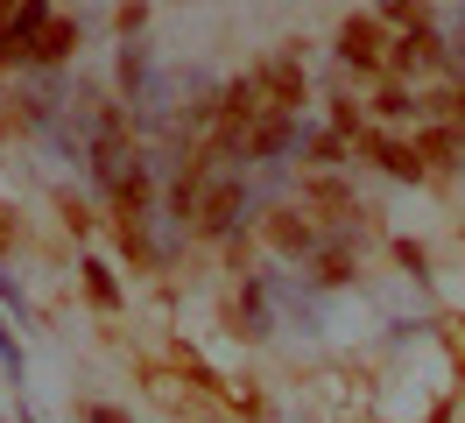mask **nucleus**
<instances>
[{
    "label": "nucleus",
    "instance_id": "obj_5",
    "mask_svg": "<svg viewBox=\"0 0 465 423\" xmlns=\"http://www.w3.org/2000/svg\"><path fill=\"white\" fill-rule=\"evenodd\" d=\"M416 156H430V163H459V156H465V127H430V135L416 141Z\"/></svg>",
    "mask_w": 465,
    "mask_h": 423
},
{
    "label": "nucleus",
    "instance_id": "obj_1",
    "mask_svg": "<svg viewBox=\"0 0 465 423\" xmlns=\"http://www.w3.org/2000/svg\"><path fill=\"white\" fill-rule=\"evenodd\" d=\"M339 56H346L352 71H374L381 56H388L381 50V22L374 15H346V22H339Z\"/></svg>",
    "mask_w": 465,
    "mask_h": 423
},
{
    "label": "nucleus",
    "instance_id": "obj_4",
    "mask_svg": "<svg viewBox=\"0 0 465 423\" xmlns=\"http://www.w3.org/2000/svg\"><path fill=\"white\" fill-rule=\"evenodd\" d=\"M85 297L99 310H120V282H114V268H106L99 254H85Z\"/></svg>",
    "mask_w": 465,
    "mask_h": 423
},
{
    "label": "nucleus",
    "instance_id": "obj_13",
    "mask_svg": "<svg viewBox=\"0 0 465 423\" xmlns=\"http://www.w3.org/2000/svg\"><path fill=\"white\" fill-rule=\"evenodd\" d=\"M444 99H451V113H459V127H465V85H459V92H444Z\"/></svg>",
    "mask_w": 465,
    "mask_h": 423
},
{
    "label": "nucleus",
    "instance_id": "obj_12",
    "mask_svg": "<svg viewBox=\"0 0 465 423\" xmlns=\"http://www.w3.org/2000/svg\"><path fill=\"white\" fill-rule=\"evenodd\" d=\"M15 64V43H7V15H0V71Z\"/></svg>",
    "mask_w": 465,
    "mask_h": 423
},
{
    "label": "nucleus",
    "instance_id": "obj_6",
    "mask_svg": "<svg viewBox=\"0 0 465 423\" xmlns=\"http://www.w3.org/2000/svg\"><path fill=\"white\" fill-rule=\"evenodd\" d=\"M374 156H381L388 176H423V156H416L409 141H374Z\"/></svg>",
    "mask_w": 465,
    "mask_h": 423
},
{
    "label": "nucleus",
    "instance_id": "obj_3",
    "mask_svg": "<svg viewBox=\"0 0 465 423\" xmlns=\"http://www.w3.org/2000/svg\"><path fill=\"white\" fill-rule=\"evenodd\" d=\"M78 50V22H64V15H50V28H43V43H35L29 64H43V71H57L64 56Z\"/></svg>",
    "mask_w": 465,
    "mask_h": 423
},
{
    "label": "nucleus",
    "instance_id": "obj_8",
    "mask_svg": "<svg viewBox=\"0 0 465 423\" xmlns=\"http://www.w3.org/2000/svg\"><path fill=\"white\" fill-rule=\"evenodd\" d=\"M0 310L15 317V325H29V297H22V282H15V268L0 261Z\"/></svg>",
    "mask_w": 465,
    "mask_h": 423
},
{
    "label": "nucleus",
    "instance_id": "obj_11",
    "mask_svg": "<svg viewBox=\"0 0 465 423\" xmlns=\"http://www.w3.org/2000/svg\"><path fill=\"white\" fill-rule=\"evenodd\" d=\"M381 15H388V22H409V28L423 22V7H416V0H388V7H381Z\"/></svg>",
    "mask_w": 465,
    "mask_h": 423
},
{
    "label": "nucleus",
    "instance_id": "obj_9",
    "mask_svg": "<svg viewBox=\"0 0 465 423\" xmlns=\"http://www.w3.org/2000/svg\"><path fill=\"white\" fill-rule=\"evenodd\" d=\"M275 240H282V247H290V254H311V226L282 212V219H275Z\"/></svg>",
    "mask_w": 465,
    "mask_h": 423
},
{
    "label": "nucleus",
    "instance_id": "obj_2",
    "mask_svg": "<svg viewBox=\"0 0 465 423\" xmlns=\"http://www.w3.org/2000/svg\"><path fill=\"white\" fill-rule=\"evenodd\" d=\"M43 28H50V0H22V7L7 15V43H15V64H29V56H35Z\"/></svg>",
    "mask_w": 465,
    "mask_h": 423
},
{
    "label": "nucleus",
    "instance_id": "obj_10",
    "mask_svg": "<svg viewBox=\"0 0 465 423\" xmlns=\"http://www.w3.org/2000/svg\"><path fill=\"white\" fill-rule=\"evenodd\" d=\"M78 417H85V423H127V409H114V402H85Z\"/></svg>",
    "mask_w": 465,
    "mask_h": 423
},
{
    "label": "nucleus",
    "instance_id": "obj_7",
    "mask_svg": "<svg viewBox=\"0 0 465 423\" xmlns=\"http://www.w3.org/2000/svg\"><path fill=\"white\" fill-rule=\"evenodd\" d=\"M0 367H7V381H29V353H22V338L7 332V310H0Z\"/></svg>",
    "mask_w": 465,
    "mask_h": 423
}]
</instances>
